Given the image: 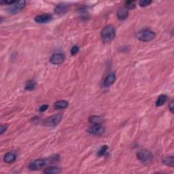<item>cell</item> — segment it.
<instances>
[{"instance_id": "obj_21", "label": "cell", "mask_w": 174, "mask_h": 174, "mask_svg": "<svg viewBox=\"0 0 174 174\" xmlns=\"http://www.w3.org/2000/svg\"><path fill=\"white\" fill-rule=\"evenodd\" d=\"M108 146H106V145H105V146H101V148L99 149V150L98 151L97 154L99 156V157H101V156H103L105 154V152L108 150Z\"/></svg>"}, {"instance_id": "obj_24", "label": "cell", "mask_w": 174, "mask_h": 174, "mask_svg": "<svg viewBox=\"0 0 174 174\" xmlns=\"http://www.w3.org/2000/svg\"><path fill=\"white\" fill-rule=\"evenodd\" d=\"M7 129H8L7 124H2L1 127H0V134L3 135L4 132L6 131Z\"/></svg>"}, {"instance_id": "obj_18", "label": "cell", "mask_w": 174, "mask_h": 174, "mask_svg": "<svg viewBox=\"0 0 174 174\" xmlns=\"http://www.w3.org/2000/svg\"><path fill=\"white\" fill-rule=\"evenodd\" d=\"M36 83L33 80H28L25 84V90H33L35 88Z\"/></svg>"}, {"instance_id": "obj_2", "label": "cell", "mask_w": 174, "mask_h": 174, "mask_svg": "<svg viewBox=\"0 0 174 174\" xmlns=\"http://www.w3.org/2000/svg\"><path fill=\"white\" fill-rule=\"evenodd\" d=\"M137 37L138 40L144 41V42H148L152 41L156 38V33L150 29H143L137 33Z\"/></svg>"}, {"instance_id": "obj_23", "label": "cell", "mask_w": 174, "mask_h": 174, "mask_svg": "<svg viewBox=\"0 0 174 174\" xmlns=\"http://www.w3.org/2000/svg\"><path fill=\"white\" fill-rule=\"evenodd\" d=\"M71 54L72 55H75L79 52V47L78 46H74L71 49Z\"/></svg>"}, {"instance_id": "obj_6", "label": "cell", "mask_w": 174, "mask_h": 174, "mask_svg": "<svg viewBox=\"0 0 174 174\" xmlns=\"http://www.w3.org/2000/svg\"><path fill=\"white\" fill-rule=\"evenodd\" d=\"M46 164V160L43 158H39V159L34 160L33 161L31 162L28 165V167L29 169L33 171H36L41 169V168L44 167Z\"/></svg>"}, {"instance_id": "obj_20", "label": "cell", "mask_w": 174, "mask_h": 174, "mask_svg": "<svg viewBox=\"0 0 174 174\" xmlns=\"http://www.w3.org/2000/svg\"><path fill=\"white\" fill-rule=\"evenodd\" d=\"M124 6L127 9L133 10L136 8V3L134 1H127L124 4Z\"/></svg>"}, {"instance_id": "obj_15", "label": "cell", "mask_w": 174, "mask_h": 174, "mask_svg": "<svg viewBox=\"0 0 174 174\" xmlns=\"http://www.w3.org/2000/svg\"><path fill=\"white\" fill-rule=\"evenodd\" d=\"M167 96L164 94L158 96L157 100L156 101V106H157V107H160V106L164 105L166 103V101H167Z\"/></svg>"}, {"instance_id": "obj_13", "label": "cell", "mask_w": 174, "mask_h": 174, "mask_svg": "<svg viewBox=\"0 0 174 174\" xmlns=\"http://www.w3.org/2000/svg\"><path fill=\"white\" fill-rule=\"evenodd\" d=\"M69 105V103L67 101L65 100H60L57 101L54 103V108L56 110H63V109H66Z\"/></svg>"}, {"instance_id": "obj_22", "label": "cell", "mask_w": 174, "mask_h": 174, "mask_svg": "<svg viewBox=\"0 0 174 174\" xmlns=\"http://www.w3.org/2000/svg\"><path fill=\"white\" fill-rule=\"evenodd\" d=\"M152 1H149V0H142V1L139 2V5L141 7H146L152 4Z\"/></svg>"}, {"instance_id": "obj_9", "label": "cell", "mask_w": 174, "mask_h": 174, "mask_svg": "<svg viewBox=\"0 0 174 174\" xmlns=\"http://www.w3.org/2000/svg\"><path fill=\"white\" fill-rule=\"evenodd\" d=\"M53 19V17L51 14H44L38 15L35 17V21L38 23H46L50 22Z\"/></svg>"}, {"instance_id": "obj_12", "label": "cell", "mask_w": 174, "mask_h": 174, "mask_svg": "<svg viewBox=\"0 0 174 174\" xmlns=\"http://www.w3.org/2000/svg\"><path fill=\"white\" fill-rule=\"evenodd\" d=\"M17 159V156L13 152H7L4 157V161L6 163H12Z\"/></svg>"}, {"instance_id": "obj_3", "label": "cell", "mask_w": 174, "mask_h": 174, "mask_svg": "<svg viewBox=\"0 0 174 174\" xmlns=\"http://www.w3.org/2000/svg\"><path fill=\"white\" fill-rule=\"evenodd\" d=\"M62 118H63V115L61 114H56L53 116H51L50 117L46 118L45 121L44 122V125L46 127H55L59 123H60Z\"/></svg>"}, {"instance_id": "obj_25", "label": "cell", "mask_w": 174, "mask_h": 174, "mask_svg": "<svg viewBox=\"0 0 174 174\" xmlns=\"http://www.w3.org/2000/svg\"><path fill=\"white\" fill-rule=\"evenodd\" d=\"M48 108V105L44 104V105L40 106V108H39V110H40V112H44V111H45L46 110H47Z\"/></svg>"}, {"instance_id": "obj_7", "label": "cell", "mask_w": 174, "mask_h": 174, "mask_svg": "<svg viewBox=\"0 0 174 174\" xmlns=\"http://www.w3.org/2000/svg\"><path fill=\"white\" fill-rule=\"evenodd\" d=\"M87 131L90 134L94 135V136H101L105 132V127L101 125V124H93L88 129Z\"/></svg>"}, {"instance_id": "obj_11", "label": "cell", "mask_w": 174, "mask_h": 174, "mask_svg": "<svg viewBox=\"0 0 174 174\" xmlns=\"http://www.w3.org/2000/svg\"><path fill=\"white\" fill-rule=\"evenodd\" d=\"M54 11L56 14H58V15L64 14L65 13H66L67 11H68V6H67V5L63 4H59L55 7Z\"/></svg>"}, {"instance_id": "obj_16", "label": "cell", "mask_w": 174, "mask_h": 174, "mask_svg": "<svg viewBox=\"0 0 174 174\" xmlns=\"http://www.w3.org/2000/svg\"><path fill=\"white\" fill-rule=\"evenodd\" d=\"M89 121L92 124H99L103 123V118L99 116H90Z\"/></svg>"}, {"instance_id": "obj_1", "label": "cell", "mask_w": 174, "mask_h": 174, "mask_svg": "<svg viewBox=\"0 0 174 174\" xmlns=\"http://www.w3.org/2000/svg\"><path fill=\"white\" fill-rule=\"evenodd\" d=\"M116 36V29L112 25H107L101 32V40L104 43H110Z\"/></svg>"}, {"instance_id": "obj_10", "label": "cell", "mask_w": 174, "mask_h": 174, "mask_svg": "<svg viewBox=\"0 0 174 174\" xmlns=\"http://www.w3.org/2000/svg\"><path fill=\"white\" fill-rule=\"evenodd\" d=\"M116 74L114 72L109 74L105 78L104 80H103V85L105 87H109L111 85H112L116 81Z\"/></svg>"}, {"instance_id": "obj_19", "label": "cell", "mask_w": 174, "mask_h": 174, "mask_svg": "<svg viewBox=\"0 0 174 174\" xmlns=\"http://www.w3.org/2000/svg\"><path fill=\"white\" fill-rule=\"evenodd\" d=\"M173 158L174 157L173 156H171V157H168L164 158V160H163V162L165 163V165H167V166H169V167H173L174 166V161H173Z\"/></svg>"}, {"instance_id": "obj_17", "label": "cell", "mask_w": 174, "mask_h": 174, "mask_svg": "<svg viewBox=\"0 0 174 174\" xmlns=\"http://www.w3.org/2000/svg\"><path fill=\"white\" fill-rule=\"evenodd\" d=\"M61 172V169L57 167H49L44 170V173L46 174H55Z\"/></svg>"}, {"instance_id": "obj_26", "label": "cell", "mask_w": 174, "mask_h": 174, "mask_svg": "<svg viewBox=\"0 0 174 174\" xmlns=\"http://www.w3.org/2000/svg\"><path fill=\"white\" fill-rule=\"evenodd\" d=\"M169 109L171 112L173 114V110H174V101H171V102L169 103Z\"/></svg>"}, {"instance_id": "obj_5", "label": "cell", "mask_w": 174, "mask_h": 174, "mask_svg": "<svg viewBox=\"0 0 174 174\" xmlns=\"http://www.w3.org/2000/svg\"><path fill=\"white\" fill-rule=\"evenodd\" d=\"M137 157L143 162H149L153 158V155L150 150L142 149L137 153Z\"/></svg>"}, {"instance_id": "obj_8", "label": "cell", "mask_w": 174, "mask_h": 174, "mask_svg": "<svg viewBox=\"0 0 174 174\" xmlns=\"http://www.w3.org/2000/svg\"><path fill=\"white\" fill-rule=\"evenodd\" d=\"M65 57L64 54L63 53H55L52 55L50 59V63L53 65H59L61 64L64 61Z\"/></svg>"}, {"instance_id": "obj_4", "label": "cell", "mask_w": 174, "mask_h": 174, "mask_svg": "<svg viewBox=\"0 0 174 174\" xmlns=\"http://www.w3.org/2000/svg\"><path fill=\"white\" fill-rule=\"evenodd\" d=\"M26 5L25 1H18L15 2L14 4H13L11 6H9V7L7 8V11L10 14H16L20 12V10L25 8Z\"/></svg>"}, {"instance_id": "obj_14", "label": "cell", "mask_w": 174, "mask_h": 174, "mask_svg": "<svg viewBox=\"0 0 174 174\" xmlns=\"http://www.w3.org/2000/svg\"><path fill=\"white\" fill-rule=\"evenodd\" d=\"M129 16V11L125 8H121L117 12L118 19L121 20H125Z\"/></svg>"}]
</instances>
